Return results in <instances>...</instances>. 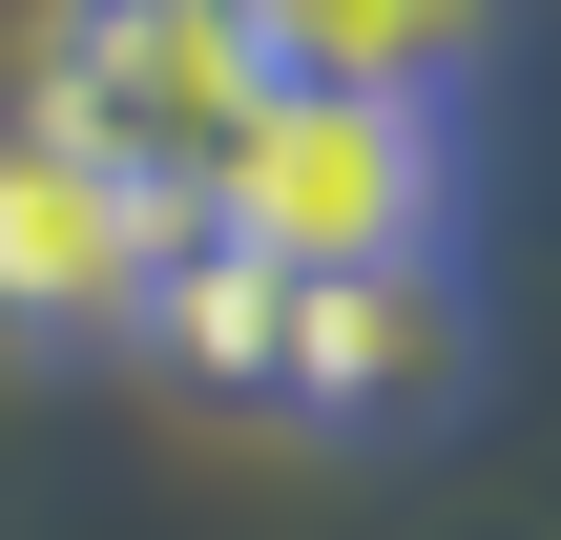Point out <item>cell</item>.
Returning <instances> with one entry per match:
<instances>
[{
    "mask_svg": "<svg viewBox=\"0 0 561 540\" xmlns=\"http://www.w3.org/2000/svg\"><path fill=\"white\" fill-rule=\"evenodd\" d=\"M250 21V83H333V104H458L520 0H229Z\"/></svg>",
    "mask_w": 561,
    "mask_h": 540,
    "instance_id": "5b68a950",
    "label": "cell"
},
{
    "mask_svg": "<svg viewBox=\"0 0 561 540\" xmlns=\"http://www.w3.org/2000/svg\"><path fill=\"white\" fill-rule=\"evenodd\" d=\"M458 208H479L458 104H333V83H250V125L187 187V229L291 291L312 271H458Z\"/></svg>",
    "mask_w": 561,
    "mask_h": 540,
    "instance_id": "6da1fadb",
    "label": "cell"
},
{
    "mask_svg": "<svg viewBox=\"0 0 561 540\" xmlns=\"http://www.w3.org/2000/svg\"><path fill=\"white\" fill-rule=\"evenodd\" d=\"M21 125H62L83 166H125V187H208V146L250 125V21L229 0H62L42 21V62H21Z\"/></svg>",
    "mask_w": 561,
    "mask_h": 540,
    "instance_id": "7a4b0ae2",
    "label": "cell"
},
{
    "mask_svg": "<svg viewBox=\"0 0 561 540\" xmlns=\"http://www.w3.org/2000/svg\"><path fill=\"white\" fill-rule=\"evenodd\" d=\"M458 395H479V291L458 271H312L271 312V395L250 416H291V437H437Z\"/></svg>",
    "mask_w": 561,
    "mask_h": 540,
    "instance_id": "277c9868",
    "label": "cell"
},
{
    "mask_svg": "<svg viewBox=\"0 0 561 540\" xmlns=\"http://www.w3.org/2000/svg\"><path fill=\"white\" fill-rule=\"evenodd\" d=\"M167 250H187L167 187H125V166H83L62 125L0 104V354H104V333H146Z\"/></svg>",
    "mask_w": 561,
    "mask_h": 540,
    "instance_id": "3957f363",
    "label": "cell"
}]
</instances>
